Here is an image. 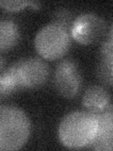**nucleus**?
<instances>
[{
  "instance_id": "obj_1",
  "label": "nucleus",
  "mask_w": 113,
  "mask_h": 151,
  "mask_svg": "<svg viewBox=\"0 0 113 151\" xmlns=\"http://www.w3.org/2000/svg\"><path fill=\"white\" fill-rule=\"evenodd\" d=\"M98 123L95 113L88 111H73L59 122L58 136L65 147H89L95 138Z\"/></svg>"
},
{
  "instance_id": "obj_2",
  "label": "nucleus",
  "mask_w": 113,
  "mask_h": 151,
  "mask_svg": "<svg viewBox=\"0 0 113 151\" xmlns=\"http://www.w3.org/2000/svg\"><path fill=\"white\" fill-rule=\"evenodd\" d=\"M31 123L26 113L15 105H0V150H17L29 139Z\"/></svg>"
},
{
  "instance_id": "obj_3",
  "label": "nucleus",
  "mask_w": 113,
  "mask_h": 151,
  "mask_svg": "<svg viewBox=\"0 0 113 151\" xmlns=\"http://www.w3.org/2000/svg\"><path fill=\"white\" fill-rule=\"evenodd\" d=\"M2 74L16 90L37 89L46 83L50 69L44 59L26 57L16 60Z\"/></svg>"
},
{
  "instance_id": "obj_4",
  "label": "nucleus",
  "mask_w": 113,
  "mask_h": 151,
  "mask_svg": "<svg viewBox=\"0 0 113 151\" xmlns=\"http://www.w3.org/2000/svg\"><path fill=\"white\" fill-rule=\"evenodd\" d=\"M72 37L68 30L49 23L37 32L34 39L35 49L41 58L45 60H59L69 51Z\"/></svg>"
},
{
  "instance_id": "obj_5",
  "label": "nucleus",
  "mask_w": 113,
  "mask_h": 151,
  "mask_svg": "<svg viewBox=\"0 0 113 151\" xmlns=\"http://www.w3.org/2000/svg\"><path fill=\"white\" fill-rule=\"evenodd\" d=\"M54 85L61 96L74 98L81 91L82 76L77 63L73 59H63L54 71Z\"/></svg>"
},
{
  "instance_id": "obj_6",
  "label": "nucleus",
  "mask_w": 113,
  "mask_h": 151,
  "mask_svg": "<svg viewBox=\"0 0 113 151\" xmlns=\"http://www.w3.org/2000/svg\"><path fill=\"white\" fill-rule=\"evenodd\" d=\"M107 29V23L101 16L94 12H83L74 18L71 37L81 45H92L105 36Z\"/></svg>"
},
{
  "instance_id": "obj_7",
  "label": "nucleus",
  "mask_w": 113,
  "mask_h": 151,
  "mask_svg": "<svg viewBox=\"0 0 113 151\" xmlns=\"http://www.w3.org/2000/svg\"><path fill=\"white\" fill-rule=\"evenodd\" d=\"M98 129L95 138L89 145V148L94 150L113 149V111L112 104L105 111L95 113Z\"/></svg>"
},
{
  "instance_id": "obj_8",
  "label": "nucleus",
  "mask_w": 113,
  "mask_h": 151,
  "mask_svg": "<svg viewBox=\"0 0 113 151\" xmlns=\"http://www.w3.org/2000/svg\"><path fill=\"white\" fill-rule=\"evenodd\" d=\"M82 105L86 111L97 113L105 111L111 105V98L108 91L100 85H92L83 93Z\"/></svg>"
},
{
  "instance_id": "obj_9",
  "label": "nucleus",
  "mask_w": 113,
  "mask_h": 151,
  "mask_svg": "<svg viewBox=\"0 0 113 151\" xmlns=\"http://www.w3.org/2000/svg\"><path fill=\"white\" fill-rule=\"evenodd\" d=\"M20 40L17 23L9 18L0 19V51H8L16 46Z\"/></svg>"
},
{
  "instance_id": "obj_10",
  "label": "nucleus",
  "mask_w": 113,
  "mask_h": 151,
  "mask_svg": "<svg viewBox=\"0 0 113 151\" xmlns=\"http://www.w3.org/2000/svg\"><path fill=\"white\" fill-rule=\"evenodd\" d=\"M113 42H112V25L108 29V38L103 42L100 47V63L105 67L112 70L113 64Z\"/></svg>"
},
{
  "instance_id": "obj_11",
  "label": "nucleus",
  "mask_w": 113,
  "mask_h": 151,
  "mask_svg": "<svg viewBox=\"0 0 113 151\" xmlns=\"http://www.w3.org/2000/svg\"><path fill=\"white\" fill-rule=\"evenodd\" d=\"M73 12L67 9L61 8L56 11L53 15H52V23H55L56 25L62 27L66 30H68L71 34V28L73 27V24L74 21Z\"/></svg>"
},
{
  "instance_id": "obj_12",
  "label": "nucleus",
  "mask_w": 113,
  "mask_h": 151,
  "mask_svg": "<svg viewBox=\"0 0 113 151\" xmlns=\"http://www.w3.org/2000/svg\"><path fill=\"white\" fill-rule=\"evenodd\" d=\"M29 1L25 0H0V7L9 12H17L28 6Z\"/></svg>"
},
{
  "instance_id": "obj_13",
  "label": "nucleus",
  "mask_w": 113,
  "mask_h": 151,
  "mask_svg": "<svg viewBox=\"0 0 113 151\" xmlns=\"http://www.w3.org/2000/svg\"><path fill=\"white\" fill-rule=\"evenodd\" d=\"M15 91L16 89L8 81L4 75L2 73L0 74V101L9 98Z\"/></svg>"
},
{
  "instance_id": "obj_14",
  "label": "nucleus",
  "mask_w": 113,
  "mask_h": 151,
  "mask_svg": "<svg viewBox=\"0 0 113 151\" xmlns=\"http://www.w3.org/2000/svg\"><path fill=\"white\" fill-rule=\"evenodd\" d=\"M96 71H97V78L105 85L111 87L112 86V70L108 69L101 64H98Z\"/></svg>"
},
{
  "instance_id": "obj_15",
  "label": "nucleus",
  "mask_w": 113,
  "mask_h": 151,
  "mask_svg": "<svg viewBox=\"0 0 113 151\" xmlns=\"http://www.w3.org/2000/svg\"><path fill=\"white\" fill-rule=\"evenodd\" d=\"M5 67H6V59L2 55H0V73L5 71Z\"/></svg>"
},
{
  "instance_id": "obj_16",
  "label": "nucleus",
  "mask_w": 113,
  "mask_h": 151,
  "mask_svg": "<svg viewBox=\"0 0 113 151\" xmlns=\"http://www.w3.org/2000/svg\"><path fill=\"white\" fill-rule=\"evenodd\" d=\"M28 6L32 7L33 9H40L41 7V3L40 2H34V1H29V4H28Z\"/></svg>"
}]
</instances>
